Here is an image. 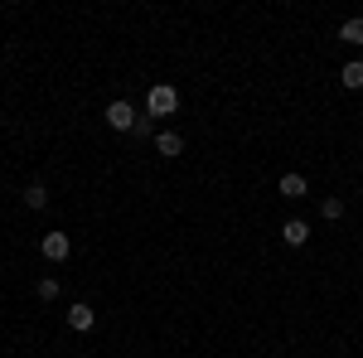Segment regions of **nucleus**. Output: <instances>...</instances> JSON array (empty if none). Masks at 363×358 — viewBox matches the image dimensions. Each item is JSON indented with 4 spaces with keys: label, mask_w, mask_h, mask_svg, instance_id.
Here are the masks:
<instances>
[{
    "label": "nucleus",
    "mask_w": 363,
    "mask_h": 358,
    "mask_svg": "<svg viewBox=\"0 0 363 358\" xmlns=\"http://www.w3.org/2000/svg\"><path fill=\"white\" fill-rule=\"evenodd\" d=\"M339 83H344V87H354V92H359V87H363V63H344V73H339Z\"/></svg>",
    "instance_id": "10"
},
{
    "label": "nucleus",
    "mask_w": 363,
    "mask_h": 358,
    "mask_svg": "<svg viewBox=\"0 0 363 358\" xmlns=\"http://www.w3.org/2000/svg\"><path fill=\"white\" fill-rule=\"evenodd\" d=\"M155 150H160L165 160H174V155H184V136H179V131H160V136H155Z\"/></svg>",
    "instance_id": "6"
},
{
    "label": "nucleus",
    "mask_w": 363,
    "mask_h": 358,
    "mask_svg": "<svg viewBox=\"0 0 363 358\" xmlns=\"http://www.w3.org/2000/svg\"><path fill=\"white\" fill-rule=\"evenodd\" d=\"M136 136H160V131H155V121H150V116H140V121H136Z\"/></svg>",
    "instance_id": "13"
},
{
    "label": "nucleus",
    "mask_w": 363,
    "mask_h": 358,
    "mask_svg": "<svg viewBox=\"0 0 363 358\" xmlns=\"http://www.w3.org/2000/svg\"><path fill=\"white\" fill-rule=\"evenodd\" d=\"M78 358H83V354H78Z\"/></svg>",
    "instance_id": "14"
},
{
    "label": "nucleus",
    "mask_w": 363,
    "mask_h": 358,
    "mask_svg": "<svg viewBox=\"0 0 363 358\" xmlns=\"http://www.w3.org/2000/svg\"><path fill=\"white\" fill-rule=\"evenodd\" d=\"M145 111H150V116H174V111H179V87L155 83L150 92H145Z\"/></svg>",
    "instance_id": "1"
},
{
    "label": "nucleus",
    "mask_w": 363,
    "mask_h": 358,
    "mask_svg": "<svg viewBox=\"0 0 363 358\" xmlns=\"http://www.w3.org/2000/svg\"><path fill=\"white\" fill-rule=\"evenodd\" d=\"M136 111H131V102H107V126L112 131H136Z\"/></svg>",
    "instance_id": "3"
},
{
    "label": "nucleus",
    "mask_w": 363,
    "mask_h": 358,
    "mask_svg": "<svg viewBox=\"0 0 363 358\" xmlns=\"http://www.w3.org/2000/svg\"><path fill=\"white\" fill-rule=\"evenodd\" d=\"M25 203H29V208H44V203H49V189H44V184H29V189H25Z\"/></svg>",
    "instance_id": "11"
},
{
    "label": "nucleus",
    "mask_w": 363,
    "mask_h": 358,
    "mask_svg": "<svg viewBox=\"0 0 363 358\" xmlns=\"http://www.w3.org/2000/svg\"><path fill=\"white\" fill-rule=\"evenodd\" d=\"M281 194H286V198H306V174H296V169H286V174H281V184H277Z\"/></svg>",
    "instance_id": "7"
},
{
    "label": "nucleus",
    "mask_w": 363,
    "mask_h": 358,
    "mask_svg": "<svg viewBox=\"0 0 363 358\" xmlns=\"http://www.w3.org/2000/svg\"><path fill=\"white\" fill-rule=\"evenodd\" d=\"M339 39H344V44H363V15L344 20V25H339Z\"/></svg>",
    "instance_id": "9"
},
{
    "label": "nucleus",
    "mask_w": 363,
    "mask_h": 358,
    "mask_svg": "<svg viewBox=\"0 0 363 358\" xmlns=\"http://www.w3.org/2000/svg\"><path fill=\"white\" fill-rule=\"evenodd\" d=\"M68 325H73L78 334H87L92 325H97V310H92V305H83V301H78V305H68Z\"/></svg>",
    "instance_id": "5"
},
{
    "label": "nucleus",
    "mask_w": 363,
    "mask_h": 358,
    "mask_svg": "<svg viewBox=\"0 0 363 358\" xmlns=\"http://www.w3.org/2000/svg\"><path fill=\"white\" fill-rule=\"evenodd\" d=\"M281 242H286V247H306V242H310V223H306V218H286V228H281Z\"/></svg>",
    "instance_id": "4"
},
{
    "label": "nucleus",
    "mask_w": 363,
    "mask_h": 358,
    "mask_svg": "<svg viewBox=\"0 0 363 358\" xmlns=\"http://www.w3.org/2000/svg\"><path fill=\"white\" fill-rule=\"evenodd\" d=\"M39 301H58V276H44L39 281Z\"/></svg>",
    "instance_id": "12"
},
{
    "label": "nucleus",
    "mask_w": 363,
    "mask_h": 358,
    "mask_svg": "<svg viewBox=\"0 0 363 358\" xmlns=\"http://www.w3.org/2000/svg\"><path fill=\"white\" fill-rule=\"evenodd\" d=\"M320 218H325V223H339V218H344V198H339V194L320 198Z\"/></svg>",
    "instance_id": "8"
},
{
    "label": "nucleus",
    "mask_w": 363,
    "mask_h": 358,
    "mask_svg": "<svg viewBox=\"0 0 363 358\" xmlns=\"http://www.w3.org/2000/svg\"><path fill=\"white\" fill-rule=\"evenodd\" d=\"M39 252H44L49 262H68V252H73V237H68V233H44V237H39Z\"/></svg>",
    "instance_id": "2"
}]
</instances>
